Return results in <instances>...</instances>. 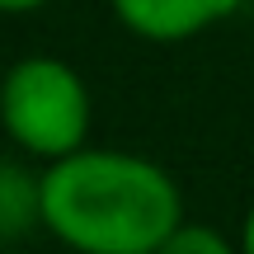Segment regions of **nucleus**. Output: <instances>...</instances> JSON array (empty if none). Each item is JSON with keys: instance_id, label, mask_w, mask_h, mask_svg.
<instances>
[{"instance_id": "obj_1", "label": "nucleus", "mask_w": 254, "mask_h": 254, "mask_svg": "<svg viewBox=\"0 0 254 254\" xmlns=\"http://www.w3.org/2000/svg\"><path fill=\"white\" fill-rule=\"evenodd\" d=\"M38 217L52 236L90 254H151L179 226V189L151 160L71 151L38 184Z\"/></svg>"}, {"instance_id": "obj_2", "label": "nucleus", "mask_w": 254, "mask_h": 254, "mask_svg": "<svg viewBox=\"0 0 254 254\" xmlns=\"http://www.w3.org/2000/svg\"><path fill=\"white\" fill-rule=\"evenodd\" d=\"M0 118L9 136L33 155H71L90 127V99L71 66L28 57L0 85Z\"/></svg>"}, {"instance_id": "obj_3", "label": "nucleus", "mask_w": 254, "mask_h": 254, "mask_svg": "<svg viewBox=\"0 0 254 254\" xmlns=\"http://www.w3.org/2000/svg\"><path fill=\"white\" fill-rule=\"evenodd\" d=\"M113 9L132 33L174 43V38H189L198 28H207L212 19L231 14L236 0H113Z\"/></svg>"}, {"instance_id": "obj_4", "label": "nucleus", "mask_w": 254, "mask_h": 254, "mask_svg": "<svg viewBox=\"0 0 254 254\" xmlns=\"http://www.w3.org/2000/svg\"><path fill=\"white\" fill-rule=\"evenodd\" d=\"M33 212H38V189H33L19 170L0 165V236L24 231Z\"/></svg>"}, {"instance_id": "obj_5", "label": "nucleus", "mask_w": 254, "mask_h": 254, "mask_svg": "<svg viewBox=\"0 0 254 254\" xmlns=\"http://www.w3.org/2000/svg\"><path fill=\"white\" fill-rule=\"evenodd\" d=\"M170 254H226V240L212 231H193V226H174V236L165 240Z\"/></svg>"}, {"instance_id": "obj_6", "label": "nucleus", "mask_w": 254, "mask_h": 254, "mask_svg": "<svg viewBox=\"0 0 254 254\" xmlns=\"http://www.w3.org/2000/svg\"><path fill=\"white\" fill-rule=\"evenodd\" d=\"M47 5V0H0V9H9V14H19V9H38Z\"/></svg>"}, {"instance_id": "obj_7", "label": "nucleus", "mask_w": 254, "mask_h": 254, "mask_svg": "<svg viewBox=\"0 0 254 254\" xmlns=\"http://www.w3.org/2000/svg\"><path fill=\"white\" fill-rule=\"evenodd\" d=\"M245 250L254 254V212H250V221H245Z\"/></svg>"}]
</instances>
